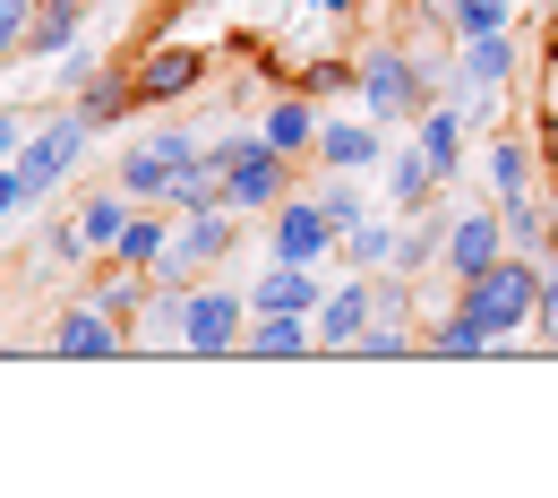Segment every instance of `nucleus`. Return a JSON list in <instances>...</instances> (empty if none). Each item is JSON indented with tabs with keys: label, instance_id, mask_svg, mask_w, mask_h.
Listing matches in <instances>:
<instances>
[{
	"label": "nucleus",
	"instance_id": "nucleus-1",
	"mask_svg": "<svg viewBox=\"0 0 558 498\" xmlns=\"http://www.w3.org/2000/svg\"><path fill=\"white\" fill-rule=\"evenodd\" d=\"M447 301L489 336V361H498V353H524V336H533V301H542V258L507 250V258L482 267L473 284H447Z\"/></svg>",
	"mask_w": 558,
	"mask_h": 498
},
{
	"label": "nucleus",
	"instance_id": "nucleus-24",
	"mask_svg": "<svg viewBox=\"0 0 558 498\" xmlns=\"http://www.w3.org/2000/svg\"><path fill=\"white\" fill-rule=\"evenodd\" d=\"M421 353L429 361H489V336L456 309V301H438V309L421 318Z\"/></svg>",
	"mask_w": 558,
	"mask_h": 498
},
{
	"label": "nucleus",
	"instance_id": "nucleus-30",
	"mask_svg": "<svg viewBox=\"0 0 558 498\" xmlns=\"http://www.w3.org/2000/svg\"><path fill=\"white\" fill-rule=\"evenodd\" d=\"M438 26H447V44H473V35L515 26V0H447V9H438Z\"/></svg>",
	"mask_w": 558,
	"mask_h": 498
},
{
	"label": "nucleus",
	"instance_id": "nucleus-12",
	"mask_svg": "<svg viewBox=\"0 0 558 498\" xmlns=\"http://www.w3.org/2000/svg\"><path fill=\"white\" fill-rule=\"evenodd\" d=\"M310 163H318V172H387V121H369V112H327Z\"/></svg>",
	"mask_w": 558,
	"mask_h": 498
},
{
	"label": "nucleus",
	"instance_id": "nucleus-39",
	"mask_svg": "<svg viewBox=\"0 0 558 498\" xmlns=\"http://www.w3.org/2000/svg\"><path fill=\"white\" fill-rule=\"evenodd\" d=\"M26 130H35V112H0V163L26 146Z\"/></svg>",
	"mask_w": 558,
	"mask_h": 498
},
{
	"label": "nucleus",
	"instance_id": "nucleus-32",
	"mask_svg": "<svg viewBox=\"0 0 558 498\" xmlns=\"http://www.w3.org/2000/svg\"><path fill=\"white\" fill-rule=\"evenodd\" d=\"M421 353V327H396V318H369L361 327V344H352L344 361H413Z\"/></svg>",
	"mask_w": 558,
	"mask_h": 498
},
{
	"label": "nucleus",
	"instance_id": "nucleus-44",
	"mask_svg": "<svg viewBox=\"0 0 558 498\" xmlns=\"http://www.w3.org/2000/svg\"><path fill=\"white\" fill-rule=\"evenodd\" d=\"M0 241H9V223H0Z\"/></svg>",
	"mask_w": 558,
	"mask_h": 498
},
{
	"label": "nucleus",
	"instance_id": "nucleus-27",
	"mask_svg": "<svg viewBox=\"0 0 558 498\" xmlns=\"http://www.w3.org/2000/svg\"><path fill=\"white\" fill-rule=\"evenodd\" d=\"M438 250H447V215L438 207H421V215H404V232H396V276H438Z\"/></svg>",
	"mask_w": 558,
	"mask_h": 498
},
{
	"label": "nucleus",
	"instance_id": "nucleus-7",
	"mask_svg": "<svg viewBox=\"0 0 558 498\" xmlns=\"http://www.w3.org/2000/svg\"><path fill=\"white\" fill-rule=\"evenodd\" d=\"M190 155H198V138H190L181 121H163V130H146V138L112 163V181H121L138 207H163V198H172V181L190 172Z\"/></svg>",
	"mask_w": 558,
	"mask_h": 498
},
{
	"label": "nucleus",
	"instance_id": "nucleus-6",
	"mask_svg": "<svg viewBox=\"0 0 558 498\" xmlns=\"http://www.w3.org/2000/svg\"><path fill=\"white\" fill-rule=\"evenodd\" d=\"M232 241H241V215H232V207H198V215H181V232H172V250H163L155 284L190 292L198 276H215V267L232 258Z\"/></svg>",
	"mask_w": 558,
	"mask_h": 498
},
{
	"label": "nucleus",
	"instance_id": "nucleus-40",
	"mask_svg": "<svg viewBox=\"0 0 558 498\" xmlns=\"http://www.w3.org/2000/svg\"><path fill=\"white\" fill-rule=\"evenodd\" d=\"M301 9H318V17H352L361 0H301Z\"/></svg>",
	"mask_w": 558,
	"mask_h": 498
},
{
	"label": "nucleus",
	"instance_id": "nucleus-23",
	"mask_svg": "<svg viewBox=\"0 0 558 498\" xmlns=\"http://www.w3.org/2000/svg\"><path fill=\"white\" fill-rule=\"evenodd\" d=\"M77 35H86V0H35V17H26V52H17V61H61Z\"/></svg>",
	"mask_w": 558,
	"mask_h": 498
},
{
	"label": "nucleus",
	"instance_id": "nucleus-16",
	"mask_svg": "<svg viewBox=\"0 0 558 498\" xmlns=\"http://www.w3.org/2000/svg\"><path fill=\"white\" fill-rule=\"evenodd\" d=\"M241 353L250 361H310L318 353V318H301V309H250Z\"/></svg>",
	"mask_w": 558,
	"mask_h": 498
},
{
	"label": "nucleus",
	"instance_id": "nucleus-37",
	"mask_svg": "<svg viewBox=\"0 0 558 498\" xmlns=\"http://www.w3.org/2000/svg\"><path fill=\"white\" fill-rule=\"evenodd\" d=\"M26 215H35V190H26V181H17V163H0V223H9V232H17V223H26Z\"/></svg>",
	"mask_w": 558,
	"mask_h": 498
},
{
	"label": "nucleus",
	"instance_id": "nucleus-29",
	"mask_svg": "<svg viewBox=\"0 0 558 498\" xmlns=\"http://www.w3.org/2000/svg\"><path fill=\"white\" fill-rule=\"evenodd\" d=\"M396 215H369V223H352L344 232V267H361V276H378V267H396Z\"/></svg>",
	"mask_w": 558,
	"mask_h": 498
},
{
	"label": "nucleus",
	"instance_id": "nucleus-17",
	"mask_svg": "<svg viewBox=\"0 0 558 498\" xmlns=\"http://www.w3.org/2000/svg\"><path fill=\"white\" fill-rule=\"evenodd\" d=\"M498 223H507V250H524V258H550V250H558V198H550V190H515V198H498Z\"/></svg>",
	"mask_w": 558,
	"mask_h": 498
},
{
	"label": "nucleus",
	"instance_id": "nucleus-5",
	"mask_svg": "<svg viewBox=\"0 0 558 498\" xmlns=\"http://www.w3.org/2000/svg\"><path fill=\"white\" fill-rule=\"evenodd\" d=\"M241 336H250V292L215 284V276H198L181 292V353L190 361H232Z\"/></svg>",
	"mask_w": 558,
	"mask_h": 498
},
{
	"label": "nucleus",
	"instance_id": "nucleus-14",
	"mask_svg": "<svg viewBox=\"0 0 558 498\" xmlns=\"http://www.w3.org/2000/svg\"><path fill=\"white\" fill-rule=\"evenodd\" d=\"M542 172H550V155H542V138H524V130H498V138L482 146V190L489 198L542 190Z\"/></svg>",
	"mask_w": 558,
	"mask_h": 498
},
{
	"label": "nucleus",
	"instance_id": "nucleus-18",
	"mask_svg": "<svg viewBox=\"0 0 558 498\" xmlns=\"http://www.w3.org/2000/svg\"><path fill=\"white\" fill-rule=\"evenodd\" d=\"M438 190H447V172L429 163V146H387V198H396V215H421L438 207Z\"/></svg>",
	"mask_w": 558,
	"mask_h": 498
},
{
	"label": "nucleus",
	"instance_id": "nucleus-9",
	"mask_svg": "<svg viewBox=\"0 0 558 498\" xmlns=\"http://www.w3.org/2000/svg\"><path fill=\"white\" fill-rule=\"evenodd\" d=\"M507 258V223H498V198H482V207H456L447 215V250H438V276L447 284H473L482 267H498Z\"/></svg>",
	"mask_w": 558,
	"mask_h": 498
},
{
	"label": "nucleus",
	"instance_id": "nucleus-11",
	"mask_svg": "<svg viewBox=\"0 0 558 498\" xmlns=\"http://www.w3.org/2000/svg\"><path fill=\"white\" fill-rule=\"evenodd\" d=\"M44 353H61V361H121V353H130V327H121V318H104V309L77 292V301H61V309H52Z\"/></svg>",
	"mask_w": 558,
	"mask_h": 498
},
{
	"label": "nucleus",
	"instance_id": "nucleus-25",
	"mask_svg": "<svg viewBox=\"0 0 558 498\" xmlns=\"http://www.w3.org/2000/svg\"><path fill=\"white\" fill-rule=\"evenodd\" d=\"M70 104L86 112V121H95V130H121L130 112H146V104H138V77H130V70H95V77H86V86L70 95Z\"/></svg>",
	"mask_w": 558,
	"mask_h": 498
},
{
	"label": "nucleus",
	"instance_id": "nucleus-19",
	"mask_svg": "<svg viewBox=\"0 0 558 498\" xmlns=\"http://www.w3.org/2000/svg\"><path fill=\"white\" fill-rule=\"evenodd\" d=\"M86 301L104 309V318H121L130 336H138V318H146V301H155V276H138V267H121V258H104L95 276H86Z\"/></svg>",
	"mask_w": 558,
	"mask_h": 498
},
{
	"label": "nucleus",
	"instance_id": "nucleus-21",
	"mask_svg": "<svg viewBox=\"0 0 558 498\" xmlns=\"http://www.w3.org/2000/svg\"><path fill=\"white\" fill-rule=\"evenodd\" d=\"M318 121H327V104H318V95H301V86H283V95H267V121H258V130L301 163V155L318 146Z\"/></svg>",
	"mask_w": 558,
	"mask_h": 498
},
{
	"label": "nucleus",
	"instance_id": "nucleus-2",
	"mask_svg": "<svg viewBox=\"0 0 558 498\" xmlns=\"http://www.w3.org/2000/svg\"><path fill=\"white\" fill-rule=\"evenodd\" d=\"M438 61H421L404 44H369L361 52V86H352V104L369 112V121H387V130H413L421 112L438 104Z\"/></svg>",
	"mask_w": 558,
	"mask_h": 498
},
{
	"label": "nucleus",
	"instance_id": "nucleus-41",
	"mask_svg": "<svg viewBox=\"0 0 558 498\" xmlns=\"http://www.w3.org/2000/svg\"><path fill=\"white\" fill-rule=\"evenodd\" d=\"M542 112L558 121V61H550V77H542Z\"/></svg>",
	"mask_w": 558,
	"mask_h": 498
},
{
	"label": "nucleus",
	"instance_id": "nucleus-13",
	"mask_svg": "<svg viewBox=\"0 0 558 498\" xmlns=\"http://www.w3.org/2000/svg\"><path fill=\"white\" fill-rule=\"evenodd\" d=\"M369 318H378V284L352 267L344 284H327V301H318V353H352Z\"/></svg>",
	"mask_w": 558,
	"mask_h": 498
},
{
	"label": "nucleus",
	"instance_id": "nucleus-22",
	"mask_svg": "<svg viewBox=\"0 0 558 498\" xmlns=\"http://www.w3.org/2000/svg\"><path fill=\"white\" fill-rule=\"evenodd\" d=\"M172 232H181V215H172V207H138L130 223H121L112 258H121V267H138V276H155V267H163V250H172Z\"/></svg>",
	"mask_w": 558,
	"mask_h": 498
},
{
	"label": "nucleus",
	"instance_id": "nucleus-31",
	"mask_svg": "<svg viewBox=\"0 0 558 498\" xmlns=\"http://www.w3.org/2000/svg\"><path fill=\"white\" fill-rule=\"evenodd\" d=\"M310 190H318V207L336 215V232H352V223H369V198H361V172H318Z\"/></svg>",
	"mask_w": 558,
	"mask_h": 498
},
{
	"label": "nucleus",
	"instance_id": "nucleus-33",
	"mask_svg": "<svg viewBox=\"0 0 558 498\" xmlns=\"http://www.w3.org/2000/svg\"><path fill=\"white\" fill-rule=\"evenodd\" d=\"M292 86H301V95H318V104H327V95H352V86H361V61H301Z\"/></svg>",
	"mask_w": 558,
	"mask_h": 498
},
{
	"label": "nucleus",
	"instance_id": "nucleus-36",
	"mask_svg": "<svg viewBox=\"0 0 558 498\" xmlns=\"http://www.w3.org/2000/svg\"><path fill=\"white\" fill-rule=\"evenodd\" d=\"M104 70V61H95V44H86V35H77L70 52H61V61H52V86H61V95H77V86H86V77Z\"/></svg>",
	"mask_w": 558,
	"mask_h": 498
},
{
	"label": "nucleus",
	"instance_id": "nucleus-20",
	"mask_svg": "<svg viewBox=\"0 0 558 498\" xmlns=\"http://www.w3.org/2000/svg\"><path fill=\"white\" fill-rule=\"evenodd\" d=\"M241 292H250V309H301V318H318L327 276H318V267H283V258H267V276L241 284Z\"/></svg>",
	"mask_w": 558,
	"mask_h": 498
},
{
	"label": "nucleus",
	"instance_id": "nucleus-42",
	"mask_svg": "<svg viewBox=\"0 0 558 498\" xmlns=\"http://www.w3.org/2000/svg\"><path fill=\"white\" fill-rule=\"evenodd\" d=\"M542 155H550V172H558V121L542 112Z\"/></svg>",
	"mask_w": 558,
	"mask_h": 498
},
{
	"label": "nucleus",
	"instance_id": "nucleus-34",
	"mask_svg": "<svg viewBox=\"0 0 558 498\" xmlns=\"http://www.w3.org/2000/svg\"><path fill=\"white\" fill-rule=\"evenodd\" d=\"M44 258H52V267H77V258H95V241H86V223H77V207L61 215L52 232H44Z\"/></svg>",
	"mask_w": 558,
	"mask_h": 498
},
{
	"label": "nucleus",
	"instance_id": "nucleus-28",
	"mask_svg": "<svg viewBox=\"0 0 558 498\" xmlns=\"http://www.w3.org/2000/svg\"><path fill=\"white\" fill-rule=\"evenodd\" d=\"M138 215V198L121 190V181H104V190H86L77 198V223H86V241H95V258H112V241H121V223Z\"/></svg>",
	"mask_w": 558,
	"mask_h": 498
},
{
	"label": "nucleus",
	"instance_id": "nucleus-8",
	"mask_svg": "<svg viewBox=\"0 0 558 498\" xmlns=\"http://www.w3.org/2000/svg\"><path fill=\"white\" fill-rule=\"evenodd\" d=\"M515 77H524V44H515V26H498V35H473V44H456V61H447V95L456 104H473V95H515Z\"/></svg>",
	"mask_w": 558,
	"mask_h": 498
},
{
	"label": "nucleus",
	"instance_id": "nucleus-10",
	"mask_svg": "<svg viewBox=\"0 0 558 498\" xmlns=\"http://www.w3.org/2000/svg\"><path fill=\"white\" fill-rule=\"evenodd\" d=\"M327 250H344L336 215L318 207V190H292V198L276 207V232H267V258H283V267H318Z\"/></svg>",
	"mask_w": 558,
	"mask_h": 498
},
{
	"label": "nucleus",
	"instance_id": "nucleus-3",
	"mask_svg": "<svg viewBox=\"0 0 558 498\" xmlns=\"http://www.w3.org/2000/svg\"><path fill=\"white\" fill-rule=\"evenodd\" d=\"M215 146V163H223V207L232 215H276L301 181H292V155H283L267 130H223Z\"/></svg>",
	"mask_w": 558,
	"mask_h": 498
},
{
	"label": "nucleus",
	"instance_id": "nucleus-35",
	"mask_svg": "<svg viewBox=\"0 0 558 498\" xmlns=\"http://www.w3.org/2000/svg\"><path fill=\"white\" fill-rule=\"evenodd\" d=\"M542 336H558V250L542 258V301H533V336H524V353H533Z\"/></svg>",
	"mask_w": 558,
	"mask_h": 498
},
{
	"label": "nucleus",
	"instance_id": "nucleus-15",
	"mask_svg": "<svg viewBox=\"0 0 558 498\" xmlns=\"http://www.w3.org/2000/svg\"><path fill=\"white\" fill-rule=\"evenodd\" d=\"M138 104H172V95H198V77H207V52H190V44H146L138 61Z\"/></svg>",
	"mask_w": 558,
	"mask_h": 498
},
{
	"label": "nucleus",
	"instance_id": "nucleus-4",
	"mask_svg": "<svg viewBox=\"0 0 558 498\" xmlns=\"http://www.w3.org/2000/svg\"><path fill=\"white\" fill-rule=\"evenodd\" d=\"M86 146H95V121H86L77 104H52V112H35L26 146L9 155V163H17V181L35 190V207H44L52 190H70V172L86 163Z\"/></svg>",
	"mask_w": 558,
	"mask_h": 498
},
{
	"label": "nucleus",
	"instance_id": "nucleus-38",
	"mask_svg": "<svg viewBox=\"0 0 558 498\" xmlns=\"http://www.w3.org/2000/svg\"><path fill=\"white\" fill-rule=\"evenodd\" d=\"M26 17H35V0H0V61L26 52Z\"/></svg>",
	"mask_w": 558,
	"mask_h": 498
},
{
	"label": "nucleus",
	"instance_id": "nucleus-43",
	"mask_svg": "<svg viewBox=\"0 0 558 498\" xmlns=\"http://www.w3.org/2000/svg\"><path fill=\"white\" fill-rule=\"evenodd\" d=\"M542 35H550V52H558V0H542Z\"/></svg>",
	"mask_w": 558,
	"mask_h": 498
},
{
	"label": "nucleus",
	"instance_id": "nucleus-26",
	"mask_svg": "<svg viewBox=\"0 0 558 498\" xmlns=\"http://www.w3.org/2000/svg\"><path fill=\"white\" fill-rule=\"evenodd\" d=\"M464 130H473V112H464L456 95H447V104H429V112H421V121H413V138L429 146V163H438L447 181L464 172Z\"/></svg>",
	"mask_w": 558,
	"mask_h": 498
}]
</instances>
